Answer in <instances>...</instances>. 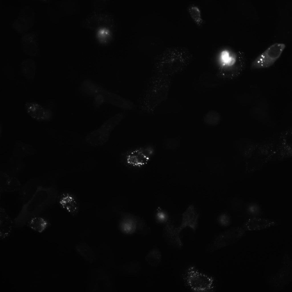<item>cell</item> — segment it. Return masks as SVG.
I'll list each match as a JSON object with an SVG mask.
<instances>
[{
	"label": "cell",
	"instance_id": "obj_14",
	"mask_svg": "<svg viewBox=\"0 0 292 292\" xmlns=\"http://www.w3.org/2000/svg\"><path fill=\"white\" fill-rule=\"evenodd\" d=\"M21 183L17 178L11 177L5 173H2L0 176L1 192H13L19 190Z\"/></svg>",
	"mask_w": 292,
	"mask_h": 292
},
{
	"label": "cell",
	"instance_id": "obj_15",
	"mask_svg": "<svg viewBox=\"0 0 292 292\" xmlns=\"http://www.w3.org/2000/svg\"><path fill=\"white\" fill-rule=\"evenodd\" d=\"M13 222L5 209L0 208V236L2 239L5 238L11 233Z\"/></svg>",
	"mask_w": 292,
	"mask_h": 292
},
{
	"label": "cell",
	"instance_id": "obj_17",
	"mask_svg": "<svg viewBox=\"0 0 292 292\" xmlns=\"http://www.w3.org/2000/svg\"><path fill=\"white\" fill-rule=\"evenodd\" d=\"M27 224L31 229L39 233H42L50 225L48 221L45 218L38 216L30 219Z\"/></svg>",
	"mask_w": 292,
	"mask_h": 292
},
{
	"label": "cell",
	"instance_id": "obj_11",
	"mask_svg": "<svg viewBox=\"0 0 292 292\" xmlns=\"http://www.w3.org/2000/svg\"><path fill=\"white\" fill-rule=\"evenodd\" d=\"M199 217V214L193 205L192 204L189 206L182 215L181 223L176 230L177 235L180 236L181 232L186 228H189L194 231L196 230Z\"/></svg>",
	"mask_w": 292,
	"mask_h": 292
},
{
	"label": "cell",
	"instance_id": "obj_12",
	"mask_svg": "<svg viewBox=\"0 0 292 292\" xmlns=\"http://www.w3.org/2000/svg\"><path fill=\"white\" fill-rule=\"evenodd\" d=\"M57 200L60 206L70 214L74 215L78 211V202L76 197L72 194L63 193L58 196Z\"/></svg>",
	"mask_w": 292,
	"mask_h": 292
},
{
	"label": "cell",
	"instance_id": "obj_7",
	"mask_svg": "<svg viewBox=\"0 0 292 292\" xmlns=\"http://www.w3.org/2000/svg\"><path fill=\"white\" fill-rule=\"evenodd\" d=\"M125 116L124 113L120 112L109 119L99 128L87 135V143L93 146L101 145L106 143L111 131L123 120Z\"/></svg>",
	"mask_w": 292,
	"mask_h": 292
},
{
	"label": "cell",
	"instance_id": "obj_13",
	"mask_svg": "<svg viewBox=\"0 0 292 292\" xmlns=\"http://www.w3.org/2000/svg\"><path fill=\"white\" fill-rule=\"evenodd\" d=\"M276 224V222L273 220L258 217H252L243 224L242 227L245 231L259 230L269 228Z\"/></svg>",
	"mask_w": 292,
	"mask_h": 292
},
{
	"label": "cell",
	"instance_id": "obj_24",
	"mask_svg": "<svg viewBox=\"0 0 292 292\" xmlns=\"http://www.w3.org/2000/svg\"><path fill=\"white\" fill-rule=\"evenodd\" d=\"M94 96V104L95 107L97 108L102 104L105 101V100L103 97L100 94H97Z\"/></svg>",
	"mask_w": 292,
	"mask_h": 292
},
{
	"label": "cell",
	"instance_id": "obj_6",
	"mask_svg": "<svg viewBox=\"0 0 292 292\" xmlns=\"http://www.w3.org/2000/svg\"><path fill=\"white\" fill-rule=\"evenodd\" d=\"M220 54L222 61L227 71L228 77L235 78L239 76L245 66L244 53L226 47L221 50Z\"/></svg>",
	"mask_w": 292,
	"mask_h": 292
},
{
	"label": "cell",
	"instance_id": "obj_4",
	"mask_svg": "<svg viewBox=\"0 0 292 292\" xmlns=\"http://www.w3.org/2000/svg\"><path fill=\"white\" fill-rule=\"evenodd\" d=\"M168 57L160 59L154 68L156 74L168 76L174 73L178 65L189 60L192 54L188 49L184 47L175 48Z\"/></svg>",
	"mask_w": 292,
	"mask_h": 292
},
{
	"label": "cell",
	"instance_id": "obj_1",
	"mask_svg": "<svg viewBox=\"0 0 292 292\" xmlns=\"http://www.w3.org/2000/svg\"><path fill=\"white\" fill-rule=\"evenodd\" d=\"M58 196V192L53 186H38L31 198L23 205L15 218V224L18 227L24 226L31 218L38 216L54 204Z\"/></svg>",
	"mask_w": 292,
	"mask_h": 292
},
{
	"label": "cell",
	"instance_id": "obj_5",
	"mask_svg": "<svg viewBox=\"0 0 292 292\" xmlns=\"http://www.w3.org/2000/svg\"><path fill=\"white\" fill-rule=\"evenodd\" d=\"M155 153V147L151 145L133 148L125 151L122 155L123 164L128 168L139 169L150 162Z\"/></svg>",
	"mask_w": 292,
	"mask_h": 292
},
{
	"label": "cell",
	"instance_id": "obj_16",
	"mask_svg": "<svg viewBox=\"0 0 292 292\" xmlns=\"http://www.w3.org/2000/svg\"><path fill=\"white\" fill-rule=\"evenodd\" d=\"M137 224L136 219L133 216L126 214L120 220L119 227L123 233L130 235L134 234L137 231Z\"/></svg>",
	"mask_w": 292,
	"mask_h": 292
},
{
	"label": "cell",
	"instance_id": "obj_20",
	"mask_svg": "<svg viewBox=\"0 0 292 292\" xmlns=\"http://www.w3.org/2000/svg\"><path fill=\"white\" fill-rule=\"evenodd\" d=\"M220 114L215 111H210L207 113L204 118L205 123L208 125H215L220 121Z\"/></svg>",
	"mask_w": 292,
	"mask_h": 292
},
{
	"label": "cell",
	"instance_id": "obj_22",
	"mask_svg": "<svg viewBox=\"0 0 292 292\" xmlns=\"http://www.w3.org/2000/svg\"><path fill=\"white\" fill-rule=\"evenodd\" d=\"M155 218L158 222L168 224L169 216L167 212L160 207L157 208L155 214Z\"/></svg>",
	"mask_w": 292,
	"mask_h": 292
},
{
	"label": "cell",
	"instance_id": "obj_23",
	"mask_svg": "<svg viewBox=\"0 0 292 292\" xmlns=\"http://www.w3.org/2000/svg\"><path fill=\"white\" fill-rule=\"evenodd\" d=\"M218 222L222 226H227L229 225L231 222L230 218L227 214L223 213L219 217Z\"/></svg>",
	"mask_w": 292,
	"mask_h": 292
},
{
	"label": "cell",
	"instance_id": "obj_8",
	"mask_svg": "<svg viewBox=\"0 0 292 292\" xmlns=\"http://www.w3.org/2000/svg\"><path fill=\"white\" fill-rule=\"evenodd\" d=\"M285 47L282 43H275L269 46L252 62V69L265 68L272 65L280 57Z\"/></svg>",
	"mask_w": 292,
	"mask_h": 292
},
{
	"label": "cell",
	"instance_id": "obj_10",
	"mask_svg": "<svg viewBox=\"0 0 292 292\" xmlns=\"http://www.w3.org/2000/svg\"><path fill=\"white\" fill-rule=\"evenodd\" d=\"M25 108L27 113L33 119L39 121H46L52 118V110L34 102H27Z\"/></svg>",
	"mask_w": 292,
	"mask_h": 292
},
{
	"label": "cell",
	"instance_id": "obj_25",
	"mask_svg": "<svg viewBox=\"0 0 292 292\" xmlns=\"http://www.w3.org/2000/svg\"><path fill=\"white\" fill-rule=\"evenodd\" d=\"M101 30H99L100 37H102V38H104L109 36L110 35L109 31L106 29Z\"/></svg>",
	"mask_w": 292,
	"mask_h": 292
},
{
	"label": "cell",
	"instance_id": "obj_19",
	"mask_svg": "<svg viewBox=\"0 0 292 292\" xmlns=\"http://www.w3.org/2000/svg\"><path fill=\"white\" fill-rule=\"evenodd\" d=\"M188 10L191 17L195 23L199 27L202 26L203 23V20L200 8L196 5L191 4L188 7Z\"/></svg>",
	"mask_w": 292,
	"mask_h": 292
},
{
	"label": "cell",
	"instance_id": "obj_3",
	"mask_svg": "<svg viewBox=\"0 0 292 292\" xmlns=\"http://www.w3.org/2000/svg\"><path fill=\"white\" fill-rule=\"evenodd\" d=\"M182 278L188 288L196 292H211L215 288V280L212 276L199 270L193 266L187 267Z\"/></svg>",
	"mask_w": 292,
	"mask_h": 292
},
{
	"label": "cell",
	"instance_id": "obj_2",
	"mask_svg": "<svg viewBox=\"0 0 292 292\" xmlns=\"http://www.w3.org/2000/svg\"><path fill=\"white\" fill-rule=\"evenodd\" d=\"M170 85L169 77L157 74L152 76L140 101L141 111L153 114L156 108L167 99Z\"/></svg>",
	"mask_w": 292,
	"mask_h": 292
},
{
	"label": "cell",
	"instance_id": "obj_9",
	"mask_svg": "<svg viewBox=\"0 0 292 292\" xmlns=\"http://www.w3.org/2000/svg\"><path fill=\"white\" fill-rule=\"evenodd\" d=\"M245 231L242 227H237L220 233L209 245L208 248L209 251L214 252L233 244L240 239Z\"/></svg>",
	"mask_w": 292,
	"mask_h": 292
},
{
	"label": "cell",
	"instance_id": "obj_21",
	"mask_svg": "<svg viewBox=\"0 0 292 292\" xmlns=\"http://www.w3.org/2000/svg\"><path fill=\"white\" fill-rule=\"evenodd\" d=\"M246 211L248 214L252 217H258L261 212L260 206L254 202H250L247 205Z\"/></svg>",
	"mask_w": 292,
	"mask_h": 292
},
{
	"label": "cell",
	"instance_id": "obj_18",
	"mask_svg": "<svg viewBox=\"0 0 292 292\" xmlns=\"http://www.w3.org/2000/svg\"><path fill=\"white\" fill-rule=\"evenodd\" d=\"M161 257V253L160 250L157 248H154L148 252L145 256V259L149 265L155 267L159 265Z\"/></svg>",
	"mask_w": 292,
	"mask_h": 292
}]
</instances>
